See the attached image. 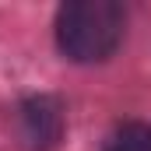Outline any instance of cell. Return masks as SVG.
Returning <instances> with one entry per match:
<instances>
[{"instance_id":"cell-2","label":"cell","mask_w":151,"mask_h":151,"mask_svg":"<svg viewBox=\"0 0 151 151\" xmlns=\"http://www.w3.org/2000/svg\"><path fill=\"white\" fill-rule=\"evenodd\" d=\"M14 134H18L21 148L49 151L63 137V109H60V102L49 99V95H32V99L18 102V109H14Z\"/></svg>"},{"instance_id":"cell-3","label":"cell","mask_w":151,"mask_h":151,"mask_svg":"<svg viewBox=\"0 0 151 151\" xmlns=\"http://www.w3.org/2000/svg\"><path fill=\"white\" fill-rule=\"evenodd\" d=\"M106 151H151V123H123L106 141Z\"/></svg>"},{"instance_id":"cell-1","label":"cell","mask_w":151,"mask_h":151,"mask_svg":"<svg viewBox=\"0 0 151 151\" xmlns=\"http://www.w3.org/2000/svg\"><path fill=\"white\" fill-rule=\"evenodd\" d=\"M127 14L116 0H74L56 14V42L74 63H102L123 42Z\"/></svg>"}]
</instances>
